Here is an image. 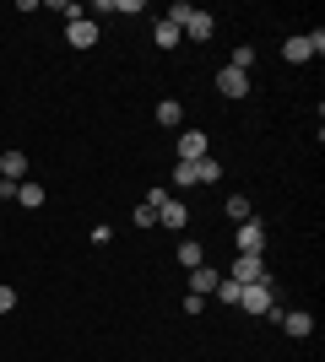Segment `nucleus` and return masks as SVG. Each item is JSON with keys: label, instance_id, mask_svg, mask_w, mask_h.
Returning <instances> with one entry per match:
<instances>
[{"label": "nucleus", "instance_id": "nucleus-1", "mask_svg": "<svg viewBox=\"0 0 325 362\" xmlns=\"http://www.w3.org/2000/svg\"><path fill=\"white\" fill-rule=\"evenodd\" d=\"M173 22H179V33H185L190 44H206V38H212L217 33V22H212V11H201V6H173Z\"/></svg>", "mask_w": 325, "mask_h": 362}, {"label": "nucleus", "instance_id": "nucleus-2", "mask_svg": "<svg viewBox=\"0 0 325 362\" xmlns=\"http://www.w3.org/2000/svg\"><path fill=\"white\" fill-rule=\"evenodd\" d=\"M239 308L255 319H282L277 308V292H271V281H255V287H239Z\"/></svg>", "mask_w": 325, "mask_h": 362}, {"label": "nucleus", "instance_id": "nucleus-3", "mask_svg": "<svg viewBox=\"0 0 325 362\" xmlns=\"http://www.w3.org/2000/svg\"><path fill=\"white\" fill-rule=\"evenodd\" d=\"M233 281H239V287H255V281H271V276H266V255H239L233 259Z\"/></svg>", "mask_w": 325, "mask_h": 362}, {"label": "nucleus", "instance_id": "nucleus-4", "mask_svg": "<svg viewBox=\"0 0 325 362\" xmlns=\"http://www.w3.org/2000/svg\"><path fill=\"white\" fill-rule=\"evenodd\" d=\"M233 243H239V255H266V222H239V233H233Z\"/></svg>", "mask_w": 325, "mask_h": 362}, {"label": "nucleus", "instance_id": "nucleus-5", "mask_svg": "<svg viewBox=\"0 0 325 362\" xmlns=\"http://www.w3.org/2000/svg\"><path fill=\"white\" fill-rule=\"evenodd\" d=\"M217 92H222L228 103H239V98H249V76L233 71V65H222V71H217Z\"/></svg>", "mask_w": 325, "mask_h": 362}, {"label": "nucleus", "instance_id": "nucleus-6", "mask_svg": "<svg viewBox=\"0 0 325 362\" xmlns=\"http://www.w3.org/2000/svg\"><path fill=\"white\" fill-rule=\"evenodd\" d=\"M65 44H71V49H93V44H98V22H93V16L65 22Z\"/></svg>", "mask_w": 325, "mask_h": 362}, {"label": "nucleus", "instance_id": "nucleus-7", "mask_svg": "<svg viewBox=\"0 0 325 362\" xmlns=\"http://www.w3.org/2000/svg\"><path fill=\"white\" fill-rule=\"evenodd\" d=\"M201 157H212L206 130H185V136H179V163H201Z\"/></svg>", "mask_w": 325, "mask_h": 362}, {"label": "nucleus", "instance_id": "nucleus-8", "mask_svg": "<svg viewBox=\"0 0 325 362\" xmlns=\"http://www.w3.org/2000/svg\"><path fill=\"white\" fill-rule=\"evenodd\" d=\"M277 325H282L287 335H293V341H309V335H314V314H309V308H287V314H282Z\"/></svg>", "mask_w": 325, "mask_h": 362}, {"label": "nucleus", "instance_id": "nucleus-9", "mask_svg": "<svg viewBox=\"0 0 325 362\" xmlns=\"http://www.w3.org/2000/svg\"><path fill=\"white\" fill-rule=\"evenodd\" d=\"M185 281H190V298H212L217 281H222V271H212V265H195V271H185Z\"/></svg>", "mask_w": 325, "mask_h": 362}, {"label": "nucleus", "instance_id": "nucleus-10", "mask_svg": "<svg viewBox=\"0 0 325 362\" xmlns=\"http://www.w3.org/2000/svg\"><path fill=\"white\" fill-rule=\"evenodd\" d=\"M28 179V151H0V184H22Z\"/></svg>", "mask_w": 325, "mask_h": 362}, {"label": "nucleus", "instance_id": "nucleus-11", "mask_svg": "<svg viewBox=\"0 0 325 362\" xmlns=\"http://www.w3.org/2000/svg\"><path fill=\"white\" fill-rule=\"evenodd\" d=\"M179 38H185V33H179L173 16H157V22H152V44L157 49H179Z\"/></svg>", "mask_w": 325, "mask_h": 362}, {"label": "nucleus", "instance_id": "nucleus-12", "mask_svg": "<svg viewBox=\"0 0 325 362\" xmlns=\"http://www.w3.org/2000/svg\"><path fill=\"white\" fill-rule=\"evenodd\" d=\"M11 200H16V206H22V211H38V206H44L49 195H44V184L22 179V184H16V195H11Z\"/></svg>", "mask_w": 325, "mask_h": 362}, {"label": "nucleus", "instance_id": "nucleus-13", "mask_svg": "<svg viewBox=\"0 0 325 362\" xmlns=\"http://www.w3.org/2000/svg\"><path fill=\"white\" fill-rule=\"evenodd\" d=\"M282 60H287V65H309L314 60V54H309V38H304V33L287 38V44H282Z\"/></svg>", "mask_w": 325, "mask_h": 362}, {"label": "nucleus", "instance_id": "nucleus-14", "mask_svg": "<svg viewBox=\"0 0 325 362\" xmlns=\"http://www.w3.org/2000/svg\"><path fill=\"white\" fill-rule=\"evenodd\" d=\"M190 222V211H185V200H169V206H163V211H157V227H173V233H179V227Z\"/></svg>", "mask_w": 325, "mask_h": 362}, {"label": "nucleus", "instance_id": "nucleus-15", "mask_svg": "<svg viewBox=\"0 0 325 362\" xmlns=\"http://www.w3.org/2000/svg\"><path fill=\"white\" fill-rule=\"evenodd\" d=\"M179 265H185V271H195V265H206V249L195 238H179Z\"/></svg>", "mask_w": 325, "mask_h": 362}, {"label": "nucleus", "instance_id": "nucleus-16", "mask_svg": "<svg viewBox=\"0 0 325 362\" xmlns=\"http://www.w3.org/2000/svg\"><path fill=\"white\" fill-rule=\"evenodd\" d=\"M179 119H185V103H179V98H163V103H157V124H169V130H173Z\"/></svg>", "mask_w": 325, "mask_h": 362}, {"label": "nucleus", "instance_id": "nucleus-17", "mask_svg": "<svg viewBox=\"0 0 325 362\" xmlns=\"http://www.w3.org/2000/svg\"><path fill=\"white\" fill-rule=\"evenodd\" d=\"M222 179V163H217V157H201V163H195V184H217Z\"/></svg>", "mask_w": 325, "mask_h": 362}, {"label": "nucleus", "instance_id": "nucleus-18", "mask_svg": "<svg viewBox=\"0 0 325 362\" xmlns=\"http://www.w3.org/2000/svg\"><path fill=\"white\" fill-rule=\"evenodd\" d=\"M217 303H222V308H239V281H233V276L217 281Z\"/></svg>", "mask_w": 325, "mask_h": 362}, {"label": "nucleus", "instance_id": "nucleus-19", "mask_svg": "<svg viewBox=\"0 0 325 362\" xmlns=\"http://www.w3.org/2000/svg\"><path fill=\"white\" fill-rule=\"evenodd\" d=\"M228 65H233V71H255V49H249V44H239V49H233V54H228Z\"/></svg>", "mask_w": 325, "mask_h": 362}, {"label": "nucleus", "instance_id": "nucleus-20", "mask_svg": "<svg viewBox=\"0 0 325 362\" xmlns=\"http://www.w3.org/2000/svg\"><path fill=\"white\" fill-rule=\"evenodd\" d=\"M249 195H228V222H249Z\"/></svg>", "mask_w": 325, "mask_h": 362}, {"label": "nucleus", "instance_id": "nucleus-21", "mask_svg": "<svg viewBox=\"0 0 325 362\" xmlns=\"http://www.w3.org/2000/svg\"><path fill=\"white\" fill-rule=\"evenodd\" d=\"M173 189H195V163H173Z\"/></svg>", "mask_w": 325, "mask_h": 362}, {"label": "nucleus", "instance_id": "nucleus-22", "mask_svg": "<svg viewBox=\"0 0 325 362\" xmlns=\"http://www.w3.org/2000/svg\"><path fill=\"white\" fill-rule=\"evenodd\" d=\"M169 200H173L169 189H147V200H141V206H152V211H163V206H169Z\"/></svg>", "mask_w": 325, "mask_h": 362}, {"label": "nucleus", "instance_id": "nucleus-23", "mask_svg": "<svg viewBox=\"0 0 325 362\" xmlns=\"http://www.w3.org/2000/svg\"><path fill=\"white\" fill-rule=\"evenodd\" d=\"M136 227H141V233H147V227H157V211H152V206H136Z\"/></svg>", "mask_w": 325, "mask_h": 362}, {"label": "nucleus", "instance_id": "nucleus-24", "mask_svg": "<svg viewBox=\"0 0 325 362\" xmlns=\"http://www.w3.org/2000/svg\"><path fill=\"white\" fill-rule=\"evenodd\" d=\"M87 238H93V243H98V249H103V243H108V238H114V227H108V222H98V227H93V233H87Z\"/></svg>", "mask_w": 325, "mask_h": 362}, {"label": "nucleus", "instance_id": "nucleus-25", "mask_svg": "<svg viewBox=\"0 0 325 362\" xmlns=\"http://www.w3.org/2000/svg\"><path fill=\"white\" fill-rule=\"evenodd\" d=\"M309 38V54H325V28H314V33H304Z\"/></svg>", "mask_w": 325, "mask_h": 362}, {"label": "nucleus", "instance_id": "nucleus-26", "mask_svg": "<svg viewBox=\"0 0 325 362\" xmlns=\"http://www.w3.org/2000/svg\"><path fill=\"white\" fill-rule=\"evenodd\" d=\"M11 308H16V292H11V287H0V314H11Z\"/></svg>", "mask_w": 325, "mask_h": 362}]
</instances>
